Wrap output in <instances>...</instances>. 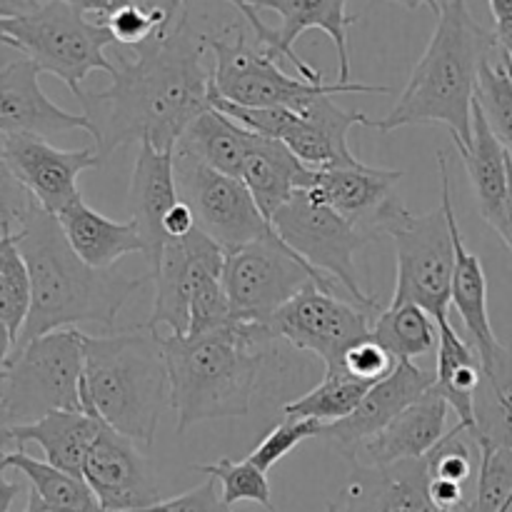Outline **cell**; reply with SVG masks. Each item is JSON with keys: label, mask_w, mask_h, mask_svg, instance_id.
I'll list each match as a JSON object with an SVG mask.
<instances>
[{"label": "cell", "mask_w": 512, "mask_h": 512, "mask_svg": "<svg viewBox=\"0 0 512 512\" xmlns=\"http://www.w3.org/2000/svg\"><path fill=\"white\" fill-rule=\"evenodd\" d=\"M208 35L180 15L168 33H158L133 50L118 53L108 90L85 93V115L93 120V148L100 163L130 143L175 150L188 125L213 108V70L205 68Z\"/></svg>", "instance_id": "6da1fadb"}, {"label": "cell", "mask_w": 512, "mask_h": 512, "mask_svg": "<svg viewBox=\"0 0 512 512\" xmlns=\"http://www.w3.org/2000/svg\"><path fill=\"white\" fill-rule=\"evenodd\" d=\"M3 180V220L18 235V248L33 283V308L15 348L83 323L113 330L125 300L153 278H128L118 268L98 270L88 265L73 250L60 220L40 208L13 178L3 173Z\"/></svg>", "instance_id": "7a4b0ae2"}, {"label": "cell", "mask_w": 512, "mask_h": 512, "mask_svg": "<svg viewBox=\"0 0 512 512\" xmlns=\"http://www.w3.org/2000/svg\"><path fill=\"white\" fill-rule=\"evenodd\" d=\"M500 53L495 30L473 18L468 0H443L438 25L415 63L395 108L368 128L393 133L405 125H448L455 148L473 143V108L480 70Z\"/></svg>", "instance_id": "3957f363"}, {"label": "cell", "mask_w": 512, "mask_h": 512, "mask_svg": "<svg viewBox=\"0 0 512 512\" xmlns=\"http://www.w3.org/2000/svg\"><path fill=\"white\" fill-rule=\"evenodd\" d=\"M273 340L268 325L248 323L163 338L178 435L205 420L245 418L258 388L265 345Z\"/></svg>", "instance_id": "277c9868"}, {"label": "cell", "mask_w": 512, "mask_h": 512, "mask_svg": "<svg viewBox=\"0 0 512 512\" xmlns=\"http://www.w3.org/2000/svg\"><path fill=\"white\" fill-rule=\"evenodd\" d=\"M85 413L95 415L140 445H153L165 405L170 373L163 335L130 325L110 335H83Z\"/></svg>", "instance_id": "5b68a950"}, {"label": "cell", "mask_w": 512, "mask_h": 512, "mask_svg": "<svg viewBox=\"0 0 512 512\" xmlns=\"http://www.w3.org/2000/svg\"><path fill=\"white\" fill-rule=\"evenodd\" d=\"M78 328L55 330L15 348L0 368V420L28 425L50 413H85V350Z\"/></svg>", "instance_id": "8992f818"}, {"label": "cell", "mask_w": 512, "mask_h": 512, "mask_svg": "<svg viewBox=\"0 0 512 512\" xmlns=\"http://www.w3.org/2000/svg\"><path fill=\"white\" fill-rule=\"evenodd\" d=\"M0 40L33 60L40 73L63 80L78 100L85 95L80 83L93 70H103L110 78L115 75V63L105 58V48L115 45L113 33L63 0H45L38 10L20 18H0Z\"/></svg>", "instance_id": "52a82bcc"}, {"label": "cell", "mask_w": 512, "mask_h": 512, "mask_svg": "<svg viewBox=\"0 0 512 512\" xmlns=\"http://www.w3.org/2000/svg\"><path fill=\"white\" fill-rule=\"evenodd\" d=\"M208 48L213 50V93L220 98L250 108H290L300 110L318 95L370 93L388 95V85L368 83H310L305 78H290L265 48L248 43L245 30L233 35H208Z\"/></svg>", "instance_id": "ba28073f"}, {"label": "cell", "mask_w": 512, "mask_h": 512, "mask_svg": "<svg viewBox=\"0 0 512 512\" xmlns=\"http://www.w3.org/2000/svg\"><path fill=\"white\" fill-rule=\"evenodd\" d=\"M340 295V285L305 263L278 233L225 253L223 283L235 323L268 325L308 283Z\"/></svg>", "instance_id": "9c48e42d"}, {"label": "cell", "mask_w": 512, "mask_h": 512, "mask_svg": "<svg viewBox=\"0 0 512 512\" xmlns=\"http://www.w3.org/2000/svg\"><path fill=\"white\" fill-rule=\"evenodd\" d=\"M270 223L288 248H293L325 278L335 280L353 298V303L368 313L378 308V300L370 298L360 285L355 265V255L370 243V238L353 220L343 218L313 190L305 188L298 190Z\"/></svg>", "instance_id": "30bf717a"}, {"label": "cell", "mask_w": 512, "mask_h": 512, "mask_svg": "<svg viewBox=\"0 0 512 512\" xmlns=\"http://www.w3.org/2000/svg\"><path fill=\"white\" fill-rule=\"evenodd\" d=\"M180 200L193 208L198 230L228 250L255 243L275 233L273 223L255 203L248 185L238 178L218 173L205 163L175 150Z\"/></svg>", "instance_id": "8fae6325"}, {"label": "cell", "mask_w": 512, "mask_h": 512, "mask_svg": "<svg viewBox=\"0 0 512 512\" xmlns=\"http://www.w3.org/2000/svg\"><path fill=\"white\" fill-rule=\"evenodd\" d=\"M398 280L393 303H415L435 320L445 318L453 303L455 243L448 208L440 203L428 215H413L393 235Z\"/></svg>", "instance_id": "7c38bea8"}, {"label": "cell", "mask_w": 512, "mask_h": 512, "mask_svg": "<svg viewBox=\"0 0 512 512\" xmlns=\"http://www.w3.org/2000/svg\"><path fill=\"white\" fill-rule=\"evenodd\" d=\"M270 333L275 340L283 338L293 348L318 355L325 370H338L353 345L373 338V325L368 310L320 288L313 280L275 313Z\"/></svg>", "instance_id": "4fadbf2b"}, {"label": "cell", "mask_w": 512, "mask_h": 512, "mask_svg": "<svg viewBox=\"0 0 512 512\" xmlns=\"http://www.w3.org/2000/svg\"><path fill=\"white\" fill-rule=\"evenodd\" d=\"M400 180L403 170L370 168L358 160L353 165L315 170L310 190L343 218L353 220L370 240H378L393 238L413 218L403 200L395 195V185Z\"/></svg>", "instance_id": "5bb4252c"}, {"label": "cell", "mask_w": 512, "mask_h": 512, "mask_svg": "<svg viewBox=\"0 0 512 512\" xmlns=\"http://www.w3.org/2000/svg\"><path fill=\"white\" fill-rule=\"evenodd\" d=\"M0 163L3 173L55 218L83 198L78 175L83 170L103 168L95 148L60 150L48 143V138L8 133H0Z\"/></svg>", "instance_id": "9a60e30c"}, {"label": "cell", "mask_w": 512, "mask_h": 512, "mask_svg": "<svg viewBox=\"0 0 512 512\" xmlns=\"http://www.w3.org/2000/svg\"><path fill=\"white\" fill-rule=\"evenodd\" d=\"M435 385V373L418 368L413 360H398L393 373L375 383L355 408L353 415L338 423L323 425L320 440L343 455L350 463H358V455L380 430L388 428L403 410L418 403Z\"/></svg>", "instance_id": "2e32d148"}, {"label": "cell", "mask_w": 512, "mask_h": 512, "mask_svg": "<svg viewBox=\"0 0 512 512\" xmlns=\"http://www.w3.org/2000/svg\"><path fill=\"white\" fill-rule=\"evenodd\" d=\"M83 478L108 512H140L160 503V488L138 443L105 423L90 445Z\"/></svg>", "instance_id": "e0dca14e"}, {"label": "cell", "mask_w": 512, "mask_h": 512, "mask_svg": "<svg viewBox=\"0 0 512 512\" xmlns=\"http://www.w3.org/2000/svg\"><path fill=\"white\" fill-rule=\"evenodd\" d=\"M38 78L40 68L25 55L0 68V133L53 138L70 130H85L93 138V120L55 105L43 93Z\"/></svg>", "instance_id": "ac0fdd59"}, {"label": "cell", "mask_w": 512, "mask_h": 512, "mask_svg": "<svg viewBox=\"0 0 512 512\" xmlns=\"http://www.w3.org/2000/svg\"><path fill=\"white\" fill-rule=\"evenodd\" d=\"M250 5L255 10H273L280 15L283 20L278 28L280 58L290 60L300 78L310 83H323L318 70L295 53V40L308 30L318 28L333 38L335 50H338V80L350 83L348 28L358 23V15H348V0H250Z\"/></svg>", "instance_id": "d6986e66"}, {"label": "cell", "mask_w": 512, "mask_h": 512, "mask_svg": "<svg viewBox=\"0 0 512 512\" xmlns=\"http://www.w3.org/2000/svg\"><path fill=\"white\" fill-rule=\"evenodd\" d=\"M438 165H440V185H443V198L440 203L448 208L450 228H453V243H455V275H453V305L458 310L460 320H463L465 330L470 335V343L475 345L480 355V363L495 358L500 350L505 348L498 338H495L493 323H490L488 313V278H485L483 260L475 253H470L465 245L463 233H460L458 218H455L453 205V185H450V170L448 158L443 150H438Z\"/></svg>", "instance_id": "ffe728a7"}, {"label": "cell", "mask_w": 512, "mask_h": 512, "mask_svg": "<svg viewBox=\"0 0 512 512\" xmlns=\"http://www.w3.org/2000/svg\"><path fill=\"white\" fill-rule=\"evenodd\" d=\"M340 512H435L428 460H400L388 468L355 463Z\"/></svg>", "instance_id": "44dd1931"}, {"label": "cell", "mask_w": 512, "mask_h": 512, "mask_svg": "<svg viewBox=\"0 0 512 512\" xmlns=\"http://www.w3.org/2000/svg\"><path fill=\"white\" fill-rule=\"evenodd\" d=\"M180 203L178 175H175V150H158L153 143H140L130 178V218L138 223L145 240V258L158 263L165 243V215Z\"/></svg>", "instance_id": "7402d4cb"}, {"label": "cell", "mask_w": 512, "mask_h": 512, "mask_svg": "<svg viewBox=\"0 0 512 512\" xmlns=\"http://www.w3.org/2000/svg\"><path fill=\"white\" fill-rule=\"evenodd\" d=\"M103 420L90 413H50L28 425H5L3 453L33 443L45 453V463L83 478V465L93 440L98 438Z\"/></svg>", "instance_id": "603a6c76"}, {"label": "cell", "mask_w": 512, "mask_h": 512, "mask_svg": "<svg viewBox=\"0 0 512 512\" xmlns=\"http://www.w3.org/2000/svg\"><path fill=\"white\" fill-rule=\"evenodd\" d=\"M458 153L463 158L465 170H468L470 183H473L480 215L488 220V225L500 235V240H505V235H508L510 153L495 138L493 128L488 125L478 103L473 108V143L468 148H458Z\"/></svg>", "instance_id": "cb8c5ba5"}, {"label": "cell", "mask_w": 512, "mask_h": 512, "mask_svg": "<svg viewBox=\"0 0 512 512\" xmlns=\"http://www.w3.org/2000/svg\"><path fill=\"white\" fill-rule=\"evenodd\" d=\"M450 405L435 390L410 405L363 448L375 468H388L400 460H420L448 435Z\"/></svg>", "instance_id": "d4e9b609"}, {"label": "cell", "mask_w": 512, "mask_h": 512, "mask_svg": "<svg viewBox=\"0 0 512 512\" xmlns=\"http://www.w3.org/2000/svg\"><path fill=\"white\" fill-rule=\"evenodd\" d=\"M240 180L248 185L265 218L273 220V215L290 203L298 190L313 185L315 170L308 168L283 140L255 135Z\"/></svg>", "instance_id": "484cf974"}, {"label": "cell", "mask_w": 512, "mask_h": 512, "mask_svg": "<svg viewBox=\"0 0 512 512\" xmlns=\"http://www.w3.org/2000/svg\"><path fill=\"white\" fill-rule=\"evenodd\" d=\"M58 220L75 253L93 268H115V263L130 253L145 255V240L133 218L118 223L78 198L58 215Z\"/></svg>", "instance_id": "4316f807"}, {"label": "cell", "mask_w": 512, "mask_h": 512, "mask_svg": "<svg viewBox=\"0 0 512 512\" xmlns=\"http://www.w3.org/2000/svg\"><path fill=\"white\" fill-rule=\"evenodd\" d=\"M438 370L433 390L455 410L458 425L475 433V400L483 383V363L473 343L460 338L450 323V315L438 320Z\"/></svg>", "instance_id": "83f0119b"}, {"label": "cell", "mask_w": 512, "mask_h": 512, "mask_svg": "<svg viewBox=\"0 0 512 512\" xmlns=\"http://www.w3.org/2000/svg\"><path fill=\"white\" fill-rule=\"evenodd\" d=\"M150 278L155 283V298L148 325L155 330L168 325L170 335H188L195 280L193 248L188 238L165 243L158 263L150 265Z\"/></svg>", "instance_id": "f1b7e54d"}, {"label": "cell", "mask_w": 512, "mask_h": 512, "mask_svg": "<svg viewBox=\"0 0 512 512\" xmlns=\"http://www.w3.org/2000/svg\"><path fill=\"white\" fill-rule=\"evenodd\" d=\"M255 133L245 130L220 110L210 108L200 118H195L178 140L175 150L185 155H193L195 160L205 163L218 173L230 178H243L245 158L253 145Z\"/></svg>", "instance_id": "f546056e"}, {"label": "cell", "mask_w": 512, "mask_h": 512, "mask_svg": "<svg viewBox=\"0 0 512 512\" xmlns=\"http://www.w3.org/2000/svg\"><path fill=\"white\" fill-rule=\"evenodd\" d=\"M3 240H0V325L5 333L3 358L18 345L20 333L33 308V283L23 253L18 248V235L13 225L3 220Z\"/></svg>", "instance_id": "4dcf8cb0"}, {"label": "cell", "mask_w": 512, "mask_h": 512, "mask_svg": "<svg viewBox=\"0 0 512 512\" xmlns=\"http://www.w3.org/2000/svg\"><path fill=\"white\" fill-rule=\"evenodd\" d=\"M0 470H18L30 480V488L40 495L48 505L60 512H100L98 498L85 483V478L60 470L43 460L30 458L25 450H5Z\"/></svg>", "instance_id": "1f68e13d"}, {"label": "cell", "mask_w": 512, "mask_h": 512, "mask_svg": "<svg viewBox=\"0 0 512 512\" xmlns=\"http://www.w3.org/2000/svg\"><path fill=\"white\" fill-rule=\"evenodd\" d=\"M438 320L415 303H390L373 323V340L395 360L428 355L438 345Z\"/></svg>", "instance_id": "d6a6232c"}, {"label": "cell", "mask_w": 512, "mask_h": 512, "mask_svg": "<svg viewBox=\"0 0 512 512\" xmlns=\"http://www.w3.org/2000/svg\"><path fill=\"white\" fill-rule=\"evenodd\" d=\"M373 388L365 380L355 378L348 370H325V378L303 398L293 400L283 408L285 418H308L330 425L345 420L355 413L368 390Z\"/></svg>", "instance_id": "836d02e7"}, {"label": "cell", "mask_w": 512, "mask_h": 512, "mask_svg": "<svg viewBox=\"0 0 512 512\" xmlns=\"http://www.w3.org/2000/svg\"><path fill=\"white\" fill-rule=\"evenodd\" d=\"M425 460H428L430 480L460 485L468 493L473 485H478L480 448L475 443L473 433L463 425H455L453 430H448V435L425 455Z\"/></svg>", "instance_id": "e575fe53"}, {"label": "cell", "mask_w": 512, "mask_h": 512, "mask_svg": "<svg viewBox=\"0 0 512 512\" xmlns=\"http://www.w3.org/2000/svg\"><path fill=\"white\" fill-rule=\"evenodd\" d=\"M475 103L483 110L495 138L512 155V65L498 53L480 70Z\"/></svg>", "instance_id": "d590c367"}, {"label": "cell", "mask_w": 512, "mask_h": 512, "mask_svg": "<svg viewBox=\"0 0 512 512\" xmlns=\"http://www.w3.org/2000/svg\"><path fill=\"white\" fill-rule=\"evenodd\" d=\"M195 473L210 475L223 485V500L233 508L235 503H255L268 512H275L273 493H270L268 473L253 465L250 460H218V463L193 465Z\"/></svg>", "instance_id": "8d00e7d4"}, {"label": "cell", "mask_w": 512, "mask_h": 512, "mask_svg": "<svg viewBox=\"0 0 512 512\" xmlns=\"http://www.w3.org/2000/svg\"><path fill=\"white\" fill-rule=\"evenodd\" d=\"M320 430H323V423H318V420L285 418L278 428L270 430V433L255 445V450L248 455V460L268 473V470L273 468V465H278L285 455L293 453L300 443H305V440L310 438H320Z\"/></svg>", "instance_id": "74e56055"}, {"label": "cell", "mask_w": 512, "mask_h": 512, "mask_svg": "<svg viewBox=\"0 0 512 512\" xmlns=\"http://www.w3.org/2000/svg\"><path fill=\"white\" fill-rule=\"evenodd\" d=\"M105 28L113 33L115 45H125V48H138L145 40H150L158 33H168L165 25V15L158 8H150L143 0H133L130 5L120 8L118 13L110 15L105 20Z\"/></svg>", "instance_id": "f35d334b"}, {"label": "cell", "mask_w": 512, "mask_h": 512, "mask_svg": "<svg viewBox=\"0 0 512 512\" xmlns=\"http://www.w3.org/2000/svg\"><path fill=\"white\" fill-rule=\"evenodd\" d=\"M395 365H398V360H395L383 345L375 343L373 338H368L363 340V343L353 345V348L345 353L343 365H340L338 370H348V373L355 375V378L375 385L380 383V380L388 378V375L395 370Z\"/></svg>", "instance_id": "ab89813d"}, {"label": "cell", "mask_w": 512, "mask_h": 512, "mask_svg": "<svg viewBox=\"0 0 512 512\" xmlns=\"http://www.w3.org/2000/svg\"><path fill=\"white\" fill-rule=\"evenodd\" d=\"M145 5H150V8H158L160 13L165 15V25H168V30L173 28L175 20H178V13L180 8H183L185 0H143ZM230 5H233L235 10H238L240 15H243L245 20H248V25L253 28L255 38H258V43L263 45L265 50H268L273 58H280V38H278V30H273L270 25H265L263 20H260L258 10L250 5V0H228Z\"/></svg>", "instance_id": "60d3db41"}, {"label": "cell", "mask_w": 512, "mask_h": 512, "mask_svg": "<svg viewBox=\"0 0 512 512\" xmlns=\"http://www.w3.org/2000/svg\"><path fill=\"white\" fill-rule=\"evenodd\" d=\"M140 512H233V508L225 503L223 495H218V480L210 478L178 498L160 500Z\"/></svg>", "instance_id": "b9f144b4"}, {"label": "cell", "mask_w": 512, "mask_h": 512, "mask_svg": "<svg viewBox=\"0 0 512 512\" xmlns=\"http://www.w3.org/2000/svg\"><path fill=\"white\" fill-rule=\"evenodd\" d=\"M163 230H165V238L168 240L188 238L193 230H198V220H195L193 208H190L185 200H180V203L175 205L168 215H165Z\"/></svg>", "instance_id": "7bdbcfd3"}, {"label": "cell", "mask_w": 512, "mask_h": 512, "mask_svg": "<svg viewBox=\"0 0 512 512\" xmlns=\"http://www.w3.org/2000/svg\"><path fill=\"white\" fill-rule=\"evenodd\" d=\"M63 3H68L70 8H75L78 13L88 15H98V23H105V20L110 18V15L118 13L120 8H125V5H130L133 0H63Z\"/></svg>", "instance_id": "ee69618b"}, {"label": "cell", "mask_w": 512, "mask_h": 512, "mask_svg": "<svg viewBox=\"0 0 512 512\" xmlns=\"http://www.w3.org/2000/svg\"><path fill=\"white\" fill-rule=\"evenodd\" d=\"M45 0H0V18H20L38 10Z\"/></svg>", "instance_id": "f6af8a7d"}, {"label": "cell", "mask_w": 512, "mask_h": 512, "mask_svg": "<svg viewBox=\"0 0 512 512\" xmlns=\"http://www.w3.org/2000/svg\"><path fill=\"white\" fill-rule=\"evenodd\" d=\"M390 3H398V5H403V8H408V10L430 8L435 15H438L440 13V5H443V0H390Z\"/></svg>", "instance_id": "bcb514c9"}, {"label": "cell", "mask_w": 512, "mask_h": 512, "mask_svg": "<svg viewBox=\"0 0 512 512\" xmlns=\"http://www.w3.org/2000/svg\"><path fill=\"white\" fill-rule=\"evenodd\" d=\"M23 512H60V510H55L53 505L45 503V500L40 498V495L35 493L33 488H30V493H28V503H25V510H23Z\"/></svg>", "instance_id": "7dc6e473"}, {"label": "cell", "mask_w": 512, "mask_h": 512, "mask_svg": "<svg viewBox=\"0 0 512 512\" xmlns=\"http://www.w3.org/2000/svg\"><path fill=\"white\" fill-rule=\"evenodd\" d=\"M490 3V13H493L495 23H500V20L505 18H512V0H488Z\"/></svg>", "instance_id": "c3c4849f"}, {"label": "cell", "mask_w": 512, "mask_h": 512, "mask_svg": "<svg viewBox=\"0 0 512 512\" xmlns=\"http://www.w3.org/2000/svg\"><path fill=\"white\" fill-rule=\"evenodd\" d=\"M508 175H510V193H508V235H505L503 243L508 245V250L512 253V155L508 160Z\"/></svg>", "instance_id": "681fc988"}, {"label": "cell", "mask_w": 512, "mask_h": 512, "mask_svg": "<svg viewBox=\"0 0 512 512\" xmlns=\"http://www.w3.org/2000/svg\"><path fill=\"white\" fill-rule=\"evenodd\" d=\"M328 512H340V508H338V505L330 503V505H328Z\"/></svg>", "instance_id": "f907efd6"}, {"label": "cell", "mask_w": 512, "mask_h": 512, "mask_svg": "<svg viewBox=\"0 0 512 512\" xmlns=\"http://www.w3.org/2000/svg\"><path fill=\"white\" fill-rule=\"evenodd\" d=\"M100 512H108V510H100Z\"/></svg>", "instance_id": "816d5d0a"}, {"label": "cell", "mask_w": 512, "mask_h": 512, "mask_svg": "<svg viewBox=\"0 0 512 512\" xmlns=\"http://www.w3.org/2000/svg\"><path fill=\"white\" fill-rule=\"evenodd\" d=\"M435 512H440V510H435Z\"/></svg>", "instance_id": "f5cc1de1"}]
</instances>
